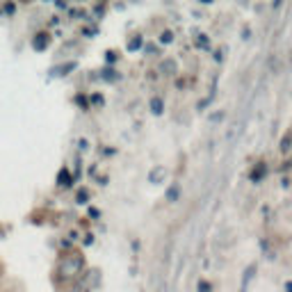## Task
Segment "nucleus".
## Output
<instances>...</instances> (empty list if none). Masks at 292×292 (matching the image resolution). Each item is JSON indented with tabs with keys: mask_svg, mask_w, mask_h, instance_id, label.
Here are the masks:
<instances>
[{
	"mask_svg": "<svg viewBox=\"0 0 292 292\" xmlns=\"http://www.w3.org/2000/svg\"><path fill=\"white\" fill-rule=\"evenodd\" d=\"M83 267H84V258L80 253H71V256H64L57 272H60L62 279H73V276H78L83 272Z\"/></svg>",
	"mask_w": 292,
	"mask_h": 292,
	"instance_id": "1",
	"label": "nucleus"
},
{
	"mask_svg": "<svg viewBox=\"0 0 292 292\" xmlns=\"http://www.w3.org/2000/svg\"><path fill=\"white\" fill-rule=\"evenodd\" d=\"M32 46H35V50H43V48L48 46V35H46V32H39V35L35 37Z\"/></svg>",
	"mask_w": 292,
	"mask_h": 292,
	"instance_id": "2",
	"label": "nucleus"
},
{
	"mask_svg": "<svg viewBox=\"0 0 292 292\" xmlns=\"http://www.w3.org/2000/svg\"><path fill=\"white\" fill-rule=\"evenodd\" d=\"M57 183H60L62 187H69V185H71V176H69V171H66V169H62V171H60V176H57Z\"/></svg>",
	"mask_w": 292,
	"mask_h": 292,
	"instance_id": "3",
	"label": "nucleus"
},
{
	"mask_svg": "<svg viewBox=\"0 0 292 292\" xmlns=\"http://www.w3.org/2000/svg\"><path fill=\"white\" fill-rule=\"evenodd\" d=\"M151 108H153L155 114H160L162 112V101L160 98H153V101H151Z\"/></svg>",
	"mask_w": 292,
	"mask_h": 292,
	"instance_id": "4",
	"label": "nucleus"
},
{
	"mask_svg": "<svg viewBox=\"0 0 292 292\" xmlns=\"http://www.w3.org/2000/svg\"><path fill=\"white\" fill-rule=\"evenodd\" d=\"M139 43H142V39L137 37V39H132V42L128 43V48H130V50H135V48H139Z\"/></svg>",
	"mask_w": 292,
	"mask_h": 292,
	"instance_id": "5",
	"label": "nucleus"
},
{
	"mask_svg": "<svg viewBox=\"0 0 292 292\" xmlns=\"http://www.w3.org/2000/svg\"><path fill=\"white\" fill-rule=\"evenodd\" d=\"M78 203H87V192H78Z\"/></svg>",
	"mask_w": 292,
	"mask_h": 292,
	"instance_id": "6",
	"label": "nucleus"
},
{
	"mask_svg": "<svg viewBox=\"0 0 292 292\" xmlns=\"http://www.w3.org/2000/svg\"><path fill=\"white\" fill-rule=\"evenodd\" d=\"M160 42H165V43H169V42H171V32H162Z\"/></svg>",
	"mask_w": 292,
	"mask_h": 292,
	"instance_id": "7",
	"label": "nucleus"
},
{
	"mask_svg": "<svg viewBox=\"0 0 292 292\" xmlns=\"http://www.w3.org/2000/svg\"><path fill=\"white\" fill-rule=\"evenodd\" d=\"M176 197H178V187H171V190H169V199L173 201Z\"/></svg>",
	"mask_w": 292,
	"mask_h": 292,
	"instance_id": "8",
	"label": "nucleus"
},
{
	"mask_svg": "<svg viewBox=\"0 0 292 292\" xmlns=\"http://www.w3.org/2000/svg\"><path fill=\"white\" fill-rule=\"evenodd\" d=\"M288 292H292V283H288Z\"/></svg>",
	"mask_w": 292,
	"mask_h": 292,
	"instance_id": "9",
	"label": "nucleus"
}]
</instances>
